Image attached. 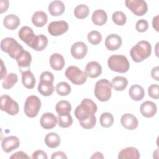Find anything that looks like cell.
Returning <instances> with one entry per match:
<instances>
[{"label": "cell", "instance_id": "1", "mask_svg": "<svg viewBox=\"0 0 159 159\" xmlns=\"http://www.w3.org/2000/svg\"><path fill=\"white\" fill-rule=\"evenodd\" d=\"M97 109V105L93 101L88 98H85L76 107L74 113L80 122L95 115Z\"/></svg>", "mask_w": 159, "mask_h": 159}, {"label": "cell", "instance_id": "2", "mask_svg": "<svg viewBox=\"0 0 159 159\" xmlns=\"http://www.w3.org/2000/svg\"><path fill=\"white\" fill-rule=\"evenodd\" d=\"M152 47L147 40L139 41L135 45L130 51V55L134 61L139 63L150 56Z\"/></svg>", "mask_w": 159, "mask_h": 159}, {"label": "cell", "instance_id": "3", "mask_svg": "<svg viewBox=\"0 0 159 159\" xmlns=\"http://www.w3.org/2000/svg\"><path fill=\"white\" fill-rule=\"evenodd\" d=\"M19 39L29 47L37 50L41 40V34L35 35L33 29L28 26H23L18 33Z\"/></svg>", "mask_w": 159, "mask_h": 159}, {"label": "cell", "instance_id": "4", "mask_svg": "<svg viewBox=\"0 0 159 159\" xmlns=\"http://www.w3.org/2000/svg\"><path fill=\"white\" fill-rule=\"evenodd\" d=\"M112 88V84L109 80L101 79L95 84L94 95L99 101L106 102L111 97Z\"/></svg>", "mask_w": 159, "mask_h": 159}, {"label": "cell", "instance_id": "5", "mask_svg": "<svg viewBox=\"0 0 159 159\" xmlns=\"http://www.w3.org/2000/svg\"><path fill=\"white\" fill-rule=\"evenodd\" d=\"M1 48L2 51L7 53L10 57L15 60L24 50L22 46L12 37L3 39L1 41Z\"/></svg>", "mask_w": 159, "mask_h": 159}, {"label": "cell", "instance_id": "6", "mask_svg": "<svg viewBox=\"0 0 159 159\" xmlns=\"http://www.w3.org/2000/svg\"><path fill=\"white\" fill-rule=\"evenodd\" d=\"M107 65L113 71L125 73L130 68V64L126 57L122 55H112L108 58Z\"/></svg>", "mask_w": 159, "mask_h": 159}, {"label": "cell", "instance_id": "7", "mask_svg": "<svg viewBox=\"0 0 159 159\" xmlns=\"http://www.w3.org/2000/svg\"><path fill=\"white\" fill-rule=\"evenodd\" d=\"M65 76L74 84L81 85L86 80L88 76L85 71H83L76 66H70L65 71Z\"/></svg>", "mask_w": 159, "mask_h": 159}, {"label": "cell", "instance_id": "8", "mask_svg": "<svg viewBox=\"0 0 159 159\" xmlns=\"http://www.w3.org/2000/svg\"><path fill=\"white\" fill-rule=\"evenodd\" d=\"M41 107V101L35 95H31L27 98L24 107V111L25 114L30 118L35 117L37 116Z\"/></svg>", "mask_w": 159, "mask_h": 159}, {"label": "cell", "instance_id": "9", "mask_svg": "<svg viewBox=\"0 0 159 159\" xmlns=\"http://www.w3.org/2000/svg\"><path fill=\"white\" fill-rule=\"evenodd\" d=\"M1 109L7 112L11 116L17 114L19 111L18 103L13 100L7 94L2 95L0 98Z\"/></svg>", "mask_w": 159, "mask_h": 159}, {"label": "cell", "instance_id": "10", "mask_svg": "<svg viewBox=\"0 0 159 159\" xmlns=\"http://www.w3.org/2000/svg\"><path fill=\"white\" fill-rule=\"evenodd\" d=\"M125 4L126 7L137 16L144 15L148 11L147 4L143 0H126Z\"/></svg>", "mask_w": 159, "mask_h": 159}, {"label": "cell", "instance_id": "11", "mask_svg": "<svg viewBox=\"0 0 159 159\" xmlns=\"http://www.w3.org/2000/svg\"><path fill=\"white\" fill-rule=\"evenodd\" d=\"M68 29V24L65 20L53 21L48 25V32L52 36H59Z\"/></svg>", "mask_w": 159, "mask_h": 159}, {"label": "cell", "instance_id": "12", "mask_svg": "<svg viewBox=\"0 0 159 159\" xmlns=\"http://www.w3.org/2000/svg\"><path fill=\"white\" fill-rule=\"evenodd\" d=\"M20 71L22 73L25 71L29 70L30 65L32 61V56L30 53L26 51L23 50L16 59Z\"/></svg>", "mask_w": 159, "mask_h": 159}, {"label": "cell", "instance_id": "13", "mask_svg": "<svg viewBox=\"0 0 159 159\" xmlns=\"http://www.w3.org/2000/svg\"><path fill=\"white\" fill-rule=\"evenodd\" d=\"M19 139L16 136H8L4 137L1 142V147L4 152L9 153L19 147Z\"/></svg>", "mask_w": 159, "mask_h": 159}, {"label": "cell", "instance_id": "14", "mask_svg": "<svg viewBox=\"0 0 159 159\" xmlns=\"http://www.w3.org/2000/svg\"><path fill=\"white\" fill-rule=\"evenodd\" d=\"M70 51L74 58L82 59L88 52V47L83 42H76L72 45Z\"/></svg>", "mask_w": 159, "mask_h": 159}, {"label": "cell", "instance_id": "15", "mask_svg": "<svg viewBox=\"0 0 159 159\" xmlns=\"http://www.w3.org/2000/svg\"><path fill=\"white\" fill-rule=\"evenodd\" d=\"M122 43L121 37L116 34H112L107 36L105 39L106 47L111 51L118 50Z\"/></svg>", "mask_w": 159, "mask_h": 159}, {"label": "cell", "instance_id": "16", "mask_svg": "<svg viewBox=\"0 0 159 159\" xmlns=\"http://www.w3.org/2000/svg\"><path fill=\"white\" fill-rule=\"evenodd\" d=\"M57 117L51 112L44 113L40 117V123L41 126L45 129H52L57 124Z\"/></svg>", "mask_w": 159, "mask_h": 159}, {"label": "cell", "instance_id": "17", "mask_svg": "<svg viewBox=\"0 0 159 159\" xmlns=\"http://www.w3.org/2000/svg\"><path fill=\"white\" fill-rule=\"evenodd\" d=\"M122 125L128 130H134L138 127L139 122L137 118L133 114L127 113L122 116L120 118Z\"/></svg>", "mask_w": 159, "mask_h": 159}, {"label": "cell", "instance_id": "18", "mask_svg": "<svg viewBox=\"0 0 159 159\" xmlns=\"http://www.w3.org/2000/svg\"><path fill=\"white\" fill-rule=\"evenodd\" d=\"M157 111V107L156 104L150 101L143 102L140 107V111L145 117L150 118L153 117L156 114Z\"/></svg>", "mask_w": 159, "mask_h": 159}, {"label": "cell", "instance_id": "19", "mask_svg": "<svg viewBox=\"0 0 159 159\" xmlns=\"http://www.w3.org/2000/svg\"><path fill=\"white\" fill-rule=\"evenodd\" d=\"M85 73L89 78H96L101 75L102 73V67L98 62L92 61L86 65Z\"/></svg>", "mask_w": 159, "mask_h": 159}, {"label": "cell", "instance_id": "20", "mask_svg": "<svg viewBox=\"0 0 159 159\" xmlns=\"http://www.w3.org/2000/svg\"><path fill=\"white\" fill-rule=\"evenodd\" d=\"M48 9L52 16H59L65 12V6L62 1L55 0L49 4Z\"/></svg>", "mask_w": 159, "mask_h": 159}, {"label": "cell", "instance_id": "21", "mask_svg": "<svg viewBox=\"0 0 159 159\" xmlns=\"http://www.w3.org/2000/svg\"><path fill=\"white\" fill-rule=\"evenodd\" d=\"M50 65L52 69L56 71H60L63 69L65 66V59L60 53H53L50 57Z\"/></svg>", "mask_w": 159, "mask_h": 159}, {"label": "cell", "instance_id": "22", "mask_svg": "<svg viewBox=\"0 0 159 159\" xmlns=\"http://www.w3.org/2000/svg\"><path fill=\"white\" fill-rule=\"evenodd\" d=\"M140 158V152L135 148L133 147H127L121 150L118 154V158L119 159H129L135 158L138 159Z\"/></svg>", "mask_w": 159, "mask_h": 159}, {"label": "cell", "instance_id": "23", "mask_svg": "<svg viewBox=\"0 0 159 159\" xmlns=\"http://www.w3.org/2000/svg\"><path fill=\"white\" fill-rule=\"evenodd\" d=\"M20 23V20L19 17L13 14L7 15L3 19L4 27L9 30H15L19 27Z\"/></svg>", "mask_w": 159, "mask_h": 159}, {"label": "cell", "instance_id": "24", "mask_svg": "<svg viewBox=\"0 0 159 159\" xmlns=\"http://www.w3.org/2000/svg\"><path fill=\"white\" fill-rule=\"evenodd\" d=\"M48 20L47 14L42 11H38L34 13L32 17V22L37 27L44 26Z\"/></svg>", "mask_w": 159, "mask_h": 159}, {"label": "cell", "instance_id": "25", "mask_svg": "<svg viewBox=\"0 0 159 159\" xmlns=\"http://www.w3.org/2000/svg\"><path fill=\"white\" fill-rule=\"evenodd\" d=\"M39 92L44 96H49L54 91V86L52 82L45 80H40L38 85Z\"/></svg>", "mask_w": 159, "mask_h": 159}, {"label": "cell", "instance_id": "26", "mask_svg": "<svg viewBox=\"0 0 159 159\" xmlns=\"http://www.w3.org/2000/svg\"><path fill=\"white\" fill-rule=\"evenodd\" d=\"M91 19L95 25L101 26L106 23L107 20V15L104 10L97 9L93 12Z\"/></svg>", "mask_w": 159, "mask_h": 159}, {"label": "cell", "instance_id": "27", "mask_svg": "<svg viewBox=\"0 0 159 159\" xmlns=\"http://www.w3.org/2000/svg\"><path fill=\"white\" fill-rule=\"evenodd\" d=\"M129 94L132 99L140 101L145 96V91L140 85L134 84L130 86L129 90Z\"/></svg>", "mask_w": 159, "mask_h": 159}, {"label": "cell", "instance_id": "28", "mask_svg": "<svg viewBox=\"0 0 159 159\" xmlns=\"http://www.w3.org/2000/svg\"><path fill=\"white\" fill-rule=\"evenodd\" d=\"M61 142L60 136L55 132H50L46 135L45 137V143L46 145L50 148H55L59 146Z\"/></svg>", "mask_w": 159, "mask_h": 159}, {"label": "cell", "instance_id": "29", "mask_svg": "<svg viewBox=\"0 0 159 159\" xmlns=\"http://www.w3.org/2000/svg\"><path fill=\"white\" fill-rule=\"evenodd\" d=\"M22 82L24 87L27 89H32L35 84V78L33 73L27 70L22 73Z\"/></svg>", "mask_w": 159, "mask_h": 159}, {"label": "cell", "instance_id": "30", "mask_svg": "<svg viewBox=\"0 0 159 159\" xmlns=\"http://www.w3.org/2000/svg\"><path fill=\"white\" fill-rule=\"evenodd\" d=\"M111 84L112 88L116 91H121L126 88L128 84V80H127L126 78L124 76H117L112 78Z\"/></svg>", "mask_w": 159, "mask_h": 159}, {"label": "cell", "instance_id": "31", "mask_svg": "<svg viewBox=\"0 0 159 159\" xmlns=\"http://www.w3.org/2000/svg\"><path fill=\"white\" fill-rule=\"evenodd\" d=\"M55 110L58 115L69 114L71 110V106L68 101L61 100L57 103Z\"/></svg>", "mask_w": 159, "mask_h": 159}, {"label": "cell", "instance_id": "32", "mask_svg": "<svg viewBox=\"0 0 159 159\" xmlns=\"http://www.w3.org/2000/svg\"><path fill=\"white\" fill-rule=\"evenodd\" d=\"M18 77L16 73H11L3 79L2 86L6 89H9L12 88L14 85L17 82Z\"/></svg>", "mask_w": 159, "mask_h": 159}, {"label": "cell", "instance_id": "33", "mask_svg": "<svg viewBox=\"0 0 159 159\" xmlns=\"http://www.w3.org/2000/svg\"><path fill=\"white\" fill-rule=\"evenodd\" d=\"M89 13V9L88 6L84 4L78 5L74 10L75 16L80 19L86 18Z\"/></svg>", "mask_w": 159, "mask_h": 159}, {"label": "cell", "instance_id": "34", "mask_svg": "<svg viewBox=\"0 0 159 159\" xmlns=\"http://www.w3.org/2000/svg\"><path fill=\"white\" fill-rule=\"evenodd\" d=\"M58 124L60 127L68 128L73 124V118L70 113L58 115Z\"/></svg>", "mask_w": 159, "mask_h": 159}, {"label": "cell", "instance_id": "35", "mask_svg": "<svg viewBox=\"0 0 159 159\" xmlns=\"http://www.w3.org/2000/svg\"><path fill=\"white\" fill-rule=\"evenodd\" d=\"M100 124L104 128L110 127L114 123L113 116L108 112H103L100 116Z\"/></svg>", "mask_w": 159, "mask_h": 159}, {"label": "cell", "instance_id": "36", "mask_svg": "<svg viewBox=\"0 0 159 159\" xmlns=\"http://www.w3.org/2000/svg\"><path fill=\"white\" fill-rule=\"evenodd\" d=\"M71 91V86L68 83L65 81L58 83L56 86V91L57 94L61 96L68 95Z\"/></svg>", "mask_w": 159, "mask_h": 159}, {"label": "cell", "instance_id": "37", "mask_svg": "<svg viewBox=\"0 0 159 159\" xmlns=\"http://www.w3.org/2000/svg\"><path fill=\"white\" fill-rule=\"evenodd\" d=\"M112 19L113 22L118 25H123L126 23L127 17L122 11H116L112 14Z\"/></svg>", "mask_w": 159, "mask_h": 159}, {"label": "cell", "instance_id": "38", "mask_svg": "<svg viewBox=\"0 0 159 159\" xmlns=\"http://www.w3.org/2000/svg\"><path fill=\"white\" fill-rule=\"evenodd\" d=\"M87 38L89 42L94 45L99 44L102 40V35L101 33L97 30L91 31L88 34Z\"/></svg>", "mask_w": 159, "mask_h": 159}, {"label": "cell", "instance_id": "39", "mask_svg": "<svg viewBox=\"0 0 159 159\" xmlns=\"http://www.w3.org/2000/svg\"><path fill=\"white\" fill-rule=\"evenodd\" d=\"M96 123V118L95 115L84 120L80 121V125L85 129H91L93 128Z\"/></svg>", "mask_w": 159, "mask_h": 159}, {"label": "cell", "instance_id": "40", "mask_svg": "<svg viewBox=\"0 0 159 159\" xmlns=\"http://www.w3.org/2000/svg\"><path fill=\"white\" fill-rule=\"evenodd\" d=\"M148 93L150 97L153 99H158L159 98V86L157 84L150 85L148 88Z\"/></svg>", "mask_w": 159, "mask_h": 159}, {"label": "cell", "instance_id": "41", "mask_svg": "<svg viewBox=\"0 0 159 159\" xmlns=\"http://www.w3.org/2000/svg\"><path fill=\"white\" fill-rule=\"evenodd\" d=\"M148 28V22L145 19H139L137 21L135 24V29L139 32H144L147 31Z\"/></svg>", "mask_w": 159, "mask_h": 159}, {"label": "cell", "instance_id": "42", "mask_svg": "<svg viewBox=\"0 0 159 159\" xmlns=\"http://www.w3.org/2000/svg\"><path fill=\"white\" fill-rule=\"evenodd\" d=\"M40 80H45V81H48L50 82L53 83L54 81V76L53 75L48 71H43L40 76Z\"/></svg>", "mask_w": 159, "mask_h": 159}, {"label": "cell", "instance_id": "43", "mask_svg": "<svg viewBox=\"0 0 159 159\" xmlns=\"http://www.w3.org/2000/svg\"><path fill=\"white\" fill-rule=\"evenodd\" d=\"M32 158L34 159H47L48 156L47 153L41 150H38L32 153Z\"/></svg>", "mask_w": 159, "mask_h": 159}, {"label": "cell", "instance_id": "44", "mask_svg": "<svg viewBox=\"0 0 159 159\" xmlns=\"http://www.w3.org/2000/svg\"><path fill=\"white\" fill-rule=\"evenodd\" d=\"M11 159H20V158H30V157L24 152L19 151L13 153L11 157Z\"/></svg>", "mask_w": 159, "mask_h": 159}, {"label": "cell", "instance_id": "45", "mask_svg": "<svg viewBox=\"0 0 159 159\" xmlns=\"http://www.w3.org/2000/svg\"><path fill=\"white\" fill-rule=\"evenodd\" d=\"M51 158L52 159H56V158L65 159V158H67V156L64 152L61 151H58L53 153L52 155L51 156Z\"/></svg>", "mask_w": 159, "mask_h": 159}, {"label": "cell", "instance_id": "46", "mask_svg": "<svg viewBox=\"0 0 159 159\" xmlns=\"http://www.w3.org/2000/svg\"><path fill=\"white\" fill-rule=\"evenodd\" d=\"M9 7V1L7 0H1V11L0 12L2 14L7 11Z\"/></svg>", "mask_w": 159, "mask_h": 159}, {"label": "cell", "instance_id": "47", "mask_svg": "<svg viewBox=\"0 0 159 159\" xmlns=\"http://www.w3.org/2000/svg\"><path fill=\"white\" fill-rule=\"evenodd\" d=\"M158 75H159V67L158 66H157L152 68L151 71V76L154 80H155L156 81H158L159 80Z\"/></svg>", "mask_w": 159, "mask_h": 159}, {"label": "cell", "instance_id": "48", "mask_svg": "<svg viewBox=\"0 0 159 159\" xmlns=\"http://www.w3.org/2000/svg\"><path fill=\"white\" fill-rule=\"evenodd\" d=\"M1 80H3L6 76H7V70L4 64V62L2 60H1Z\"/></svg>", "mask_w": 159, "mask_h": 159}, {"label": "cell", "instance_id": "49", "mask_svg": "<svg viewBox=\"0 0 159 159\" xmlns=\"http://www.w3.org/2000/svg\"><path fill=\"white\" fill-rule=\"evenodd\" d=\"M152 26L157 32H158V15H157L153 18Z\"/></svg>", "mask_w": 159, "mask_h": 159}, {"label": "cell", "instance_id": "50", "mask_svg": "<svg viewBox=\"0 0 159 159\" xmlns=\"http://www.w3.org/2000/svg\"><path fill=\"white\" fill-rule=\"evenodd\" d=\"M91 158H104V156L101 152H96L91 157Z\"/></svg>", "mask_w": 159, "mask_h": 159}]
</instances>
